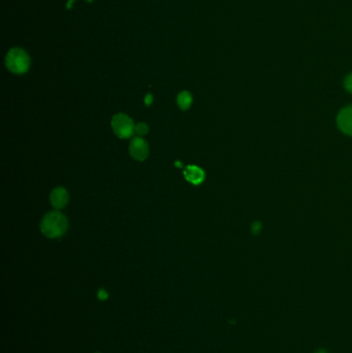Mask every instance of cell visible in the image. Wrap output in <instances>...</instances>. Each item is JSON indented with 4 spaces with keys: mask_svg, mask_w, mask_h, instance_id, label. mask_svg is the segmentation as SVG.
<instances>
[{
    "mask_svg": "<svg viewBox=\"0 0 352 353\" xmlns=\"http://www.w3.org/2000/svg\"><path fill=\"white\" fill-rule=\"evenodd\" d=\"M68 229V220L66 216L58 211L50 212L42 220L41 231L49 239L60 238Z\"/></svg>",
    "mask_w": 352,
    "mask_h": 353,
    "instance_id": "obj_1",
    "label": "cell"
},
{
    "mask_svg": "<svg viewBox=\"0 0 352 353\" xmlns=\"http://www.w3.org/2000/svg\"><path fill=\"white\" fill-rule=\"evenodd\" d=\"M6 65L14 74H25L30 67V57L23 49L14 48L6 57Z\"/></svg>",
    "mask_w": 352,
    "mask_h": 353,
    "instance_id": "obj_2",
    "label": "cell"
},
{
    "mask_svg": "<svg viewBox=\"0 0 352 353\" xmlns=\"http://www.w3.org/2000/svg\"><path fill=\"white\" fill-rule=\"evenodd\" d=\"M111 125L114 133L119 138H129L134 133L135 125L131 118L126 114H116L112 118Z\"/></svg>",
    "mask_w": 352,
    "mask_h": 353,
    "instance_id": "obj_3",
    "label": "cell"
},
{
    "mask_svg": "<svg viewBox=\"0 0 352 353\" xmlns=\"http://www.w3.org/2000/svg\"><path fill=\"white\" fill-rule=\"evenodd\" d=\"M129 152L135 160L144 161L149 155V146L146 140L137 136L132 138L129 146Z\"/></svg>",
    "mask_w": 352,
    "mask_h": 353,
    "instance_id": "obj_4",
    "label": "cell"
},
{
    "mask_svg": "<svg viewBox=\"0 0 352 353\" xmlns=\"http://www.w3.org/2000/svg\"><path fill=\"white\" fill-rule=\"evenodd\" d=\"M337 123L342 132L352 136V105L344 108L339 113Z\"/></svg>",
    "mask_w": 352,
    "mask_h": 353,
    "instance_id": "obj_5",
    "label": "cell"
},
{
    "mask_svg": "<svg viewBox=\"0 0 352 353\" xmlns=\"http://www.w3.org/2000/svg\"><path fill=\"white\" fill-rule=\"evenodd\" d=\"M68 200H69L68 192L63 187L55 188L50 195V201L53 205V208H55L56 210H61L65 208L66 204L68 203Z\"/></svg>",
    "mask_w": 352,
    "mask_h": 353,
    "instance_id": "obj_6",
    "label": "cell"
},
{
    "mask_svg": "<svg viewBox=\"0 0 352 353\" xmlns=\"http://www.w3.org/2000/svg\"><path fill=\"white\" fill-rule=\"evenodd\" d=\"M183 173L185 179L193 185H199L204 180V171L200 167L195 165L187 166L184 169Z\"/></svg>",
    "mask_w": 352,
    "mask_h": 353,
    "instance_id": "obj_7",
    "label": "cell"
},
{
    "mask_svg": "<svg viewBox=\"0 0 352 353\" xmlns=\"http://www.w3.org/2000/svg\"><path fill=\"white\" fill-rule=\"evenodd\" d=\"M177 103L179 105V108L183 111L187 110L190 108V105L192 104V96L189 92L187 91H182L181 93H179L178 97H177Z\"/></svg>",
    "mask_w": 352,
    "mask_h": 353,
    "instance_id": "obj_8",
    "label": "cell"
},
{
    "mask_svg": "<svg viewBox=\"0 0 352 353\" xmlns=\"http://www.w3.org/2000/svg\"><path fill=\"white\" fill-rule=\"evenodd\" d=\"M148 132H149V127L146 123H138L135 125L134 133H136L139 137L146 135Z\"/></svg>",
    "mask_w": 352,
    "mask_h": 353,
    "instance_id": "obj_9",
    "label": "cell"
},
{
    "mask_svg": "<svg viewBox=\"0 0 352 353\" xmlns=\"http://www.w3.org/2000/svg\"><path fill=\"white\" fill-rule=\"evenodd\" d=\"M344 86L346 88V90L352 94V73H350L344 81Z\"/></svg>",
    "mask_w": 352,
    "mask_h": 353,
    "instance_id": "obj_10",
    "label": "cell"
},
{
    "mask_svg": "<svg viewBox=\"0 0 352 353\" xmlns=\"http://www.w3.org/2000/svg\"><path fill=\"white\" fill-rule=\"evenodd\" d=\"M98 299L101 301H104L105 299H108V292L104 289H100L98 291Z\"/></svg>",
    "mask_w": 352,
    "mask_h": 353,
    "instance_id": "obj_11",
    "label": "cell"
},
{
    "mask_svg": "<svg viewBox=\"0 0 352 353\" xmlns=\"http://www.w3.org/2000/svg\"><path fill=\"white\" fill-rule=\"evenodd\" d=\"M152 100H153L152 95H151V94H147V96H146V98H145V103H146L147 105H149V104L152 103Z\"/></svg>",
    "mask_w": 352,
    "mask_h": 353,
    "instance_id": "obj_12",
    "label": "cell"
},
{
    "mask_svg": "<svg viewBox=\"0 0 352 353\" xmlns=\"http://www.w3.org/2000/svg\"><path fill=\"white\" fill-rule=\"evenodd\" d=\"M315 353H328L326 350H318V351H316Z\"/></svg>",
    "mask_w": 352,
    "mask_h": 353,
    "instance_id": "obj_13",
    "label": "cell"
}]
</instances>
